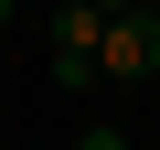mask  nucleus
Returning <instances> with one entry per match:
<instances>
[{
    "label": "nucleus",
    "instance_id": "nucleus-3",
    "mask_svg": "<svg viewBox=\"0 0 160 150\" xmlns=\"http://www.w3.org/2000/svg\"><path fill=\"white\" fill-rule=\"evenodd\" d=\"M75 150H128V129H75Z\"/></svg>",
    "mask_w": 160,
    "mask_h": 150
},
{
    "label": "nucleus",
    "instance_id": "nucleus-5",
    "mask_svg": "<svg viewBox=\"0 0 160 150\" xmlns=\"http://www.w3.org/2000/svg\"><path fill=\"white\" fill-rule=\"evenodd\" d=\"M0 22H11V0H0Z\"/></svg>",
    "mask_w": 160,
    "mask_h": 150
},
{
    "label": "nucleus",
    "instance_id": "nucleus-2",
    "mask_svg": "<svg viewBox=\"0 0 160 150\" xmlns=\"http://www.w3.org/2000/svg\"><path fill=\"white\" fill-rule=\"evenodd\" d=\"M96 43H107V11L96 0H64L53 11V86H96Z\"/></svg>",
    "mask_w": 160,
    "mask_h": 150
},
{
    "label": "nucleus",
    "instance_id": "nucleus-1",
    "mask_svg": "<svg viewBox=\"0 0 160 150\" xmlns=\"http://www.w3.org/2000/svg\"><path fill=\"white\" fill-rule=\"evenodd\" d=\"M96 75H160V0H139V11H118L107 22V43H96Z\"/></svg>",
    "mask_w": 160,
    "mask_h": 150
},
{
    "label": "nucleus",
    "instance_id": "nucleus-4",
    "mask_svg": "<svg viewBox=\"0 0 160 150\" xmlns=\"http://www.w3.org/2000/svg\"><path fill=\"white\" fill-rule=\"evenodd\" d=\"M96 11H107V22H118V11H139V0H96Z\"/></svg>",
    "mask_w": 160,
    "mask_h": 150
}]
</instances>
